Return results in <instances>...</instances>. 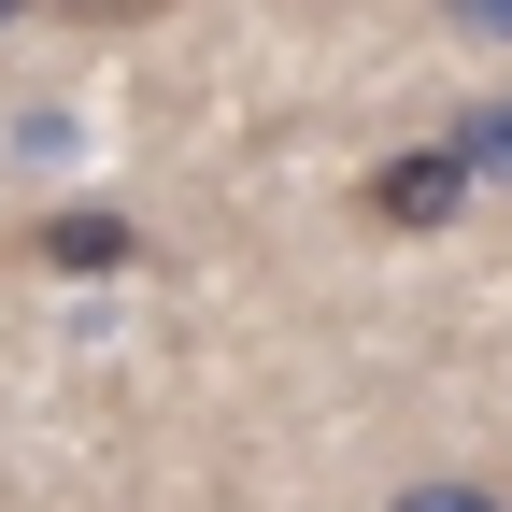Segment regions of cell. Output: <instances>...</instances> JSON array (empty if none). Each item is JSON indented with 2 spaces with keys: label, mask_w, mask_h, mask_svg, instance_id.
<instances>
[{
  "label": "cell",
  "mask_w": 512,
  "mask_h": 512,
  "mask_svg": "<svg viewBox=\"0 0 512 512\" xmlns=\"http://www.w3.org/2000/svg\"><path fill=\"white\" fill-rule=\"evenodd\" d=\"M456 200H470V143H413V157L370 171V214H384V228H441Z\"/></svg>",
  "instance_id": "1"
},
{
  "label": "cell",
  "mask_w": 512,
  "mask_h": 512,
  "mask_svg": "<svg viewBox=\"0 0 512 512\" xmlns=\"http://www.w3.org/2000/svg\"><path fill=\"white\" fill-rule=\"evenodd\" d=\"M43 256H57V271H114V256H128V214H57Z\"/></svg>",
  "instance_id": "2"
},
{
  "label": "cell",
  "mask_w": 512,
  "mask_h": 512,
  "mask_svg": "<svg viewBox=\"0 0 512 512\" xmlns=\"http://www.w3.org/2000/svg\"><path fill=\"white\" fill-rule=\"evenodd\" d=\"M456 143H470V185H498V200H512V100H470Z\"/></svg>",
  "instance_id": "3"
},
{
  "label": "cell",
  "mask_w": 512,
  "mask_h": 512,
  "mask_svg": "<svg viewBox=\"0 0 512 512\" xmlns=\"http://www.w3.org/2000/svg\"><path fill=\"white\" fill-rule=\"evenodd\" d=\"M399 512H512V498H484V484H399Z\"/></svg>",
  "instance_id": "4"
},
{
  "label": "cell",
  "mask_w": 512,
  "mask_h": 512,
  "mask_svg": "<svg viewBox=\"0 0 512 512\" xmlns=\"http://www.w3.org/2000/svg\"><path fill=\"white\" fill-rule=\"evenodd\" d=\"M72 29H143V15H171V0H57Z\"/></svg>",
  "instance_id": "5"
},
{
  "label": "cell",
  "mask_w": 512,
  "mask_h": 512,
  "mask_svg": "<svg viewBox=\"0 0 512 512\" xmlns=\"http://www.w3.org/2000/svg\"><path fill=\"white\" fill-rule=\"evenodd\" d=\"M441 15H456L470 43H512V0H441Z\"/></svg>",
  "instance_id": "6"
},
{
  "label": "cell",
  "mask_w": 512,
  "mask_h": 512,
  "mask_svg": "<svg viewBox=\"0 0 512 512\" xmlns=\"http://www.w3.org/2000/svg\"><path fill=\"white\" fill-rule=\"evenodd\" d=\"M15 15H29V0H0V29H15Z\"/></svg>",
  "instance_id": "7"
}]
</instances>
